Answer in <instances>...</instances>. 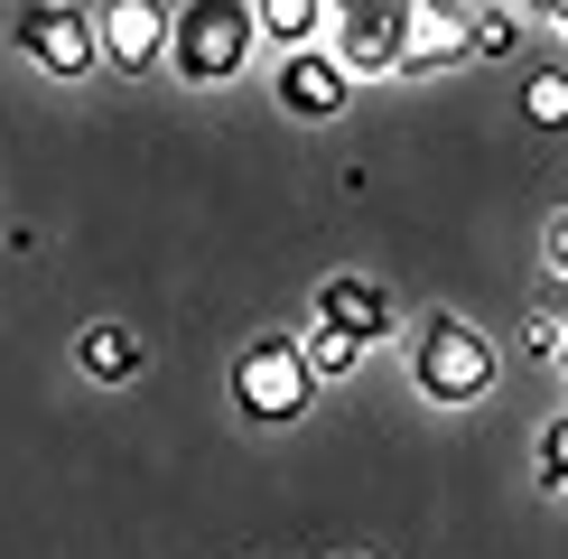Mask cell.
<instances>
[{
  "label": "cell",
  "mask_w": 568,
  "mask_h": 559,
  "mask_svg": "<svg viewBox=\"0 0 568 559\" xmlns=\"http://www.w3.org/2000/svg\"><path fill=\"white\" fill-rule=\"evenodd\" d=\"M550 29H559V38H568V0H559V10H550Z\"/></svg>",
  "instance_id": "cell-17"
},
{
  "label": "cell",
  "mask_w": 568,
  "mask_h": 559,
  "mask_svg": "<svg viewBox=\"0 0 568 559\" xmlns=\"http://www.w3.org/2000/svg\"><path fill=\"white\" fill-rule=\"evenodd\" d=\"M307 402H317V373H307V345L298 336H252L233 355V410L252 429H298Z\"/></svg>",
  "instance_id": "cell-3"
},
{
  "label": "cell",
  "mask_w": 568,
  "mask_h": 559,
  "mask_svg": "<svg viewBox=\"0 0 568 559\" xmlns=\"http://www.w3.org/2000/svg\"><path fill=\"white\" fill-rule=\"evenodd\" d=\"M271 93H280V112H290V122H336V112L354 103L345 65L326 57V47H307V57H271Z\"/></svg>",
  "instance_id": "cell-7"
},
{
  "label": "cell",
  "mask_w": 568,
  "mask_h": 559,
  "mask_svg": "<svg viewBox=\"0 0 568 559\" xmlns=\"http://www.w3.org/2000/svg\"><path fill=\"white\" fill-rule=\"evenodd\" d=\"M559 364H568V355H559Z\"/></svg>",
  "instance_id": "cell-19"
},
{
  "label": "cell",
  "mask_w": 568,
  "mask_h": 559,
  "mask_svg": "<svg viewBox=\"0 0 568 559\" xmlns=\"http://www.w3.org/2000/svg\"><path fill=\"white\" fill-rule=\"evenodd\" d=\"M550 280H559V289H568V215L550 224Z\"/></svg>",
  "instance_id": "cell-16"
},
{
  "label": "cell",
  "mask_w": 568,
  "mask_h": 559,
  "mask_svg": "<svg viewBox=\"0 0 568 559\" xmlns=\"http://www.w3.org/2000/svg\"><path fill=\"white\" fill-rule=\"evenodd\" d=\"M169 29H178L169 0H112V10H93V38H103L112 75H150V65H169Z\"/></svg>",
  "instance_id": "cell-6"
},
{
  "label": "cell",
  "mask_w": 568,
  "mask_h": 559,
  "mask_svg": "<svg viewBox=\"0 0 568 559\" xmlns=\"http://www.w3.org/2000/svg\"><path fill=\"white\" fill-rule=\"evenodd\" d=\"M466 57H476V10H466V0H419L400 75H447V65H466Z\"/></svg>",
  "instance_id": "cell-9"
},
{
  "label": "cell",
  "mask_w": 568,
  "mask_h": 559,
  "mask_svg": "<svg viewBox=\"0 0 568 559\" xmlns=\"http://www.w3.org/2000/svg\"><path fill=\"white\" fill-rule=\"evenodd\" d=\"M476 10V0H466ZM523 38V10H476V57H494V47H513Z\"/></svg>",
  "instance_id": "cell-15"
},
{
  "label": "cell",
  "mask_w": 568,
  "mask_h": 559,
  "mask_svg": "<svg viewBox=\"0 0 568 559\" xmlns=\"http://www.w3.org/2000/svg\"><path fill=\"white\" fill-rule=\"evenodd\" d=\"M494 373H504V355H494L485 326H466V317H447V308L410 326V383H419V402L466 410V402H485V392H494Z\"/></svg>",
  "instance_id": "cell-1"
},
{
  "label": "cell",
  "mask_w": 568,
  "mask_h": 559,
  "mask_svg": "<svg viewBox=\"0 0 568 559\" xmlns=\"http://www.w3.org/2000/svg\"><path fill=\"white\" fill-rule=\"evenodd\" d=\"M523 122L531 131H568V65H531L523 75Z\"/></svg>",
  "instance_id": "cell-12"
},
{
  "label": "cell",
  "mask_w": 568,
  "mask_h": 559,
  "mask_svg": "<svg viewBox=\"0 0 568 559\" xmlns=\"http://www.w3.org/2000/svg\"><path fill=\"white\" fill-rule=\"evenodd\" d=\"M298 345H307V373H317V383H345V373L364 364V345L336 336V326H317V336H298Z\"/></svg>",
  "instance_id": "cell-13"
},
{
  "label": "cell",
  "mask_w": 568,
  "mask_h": 559,
  "mask_svg": "<svg viewBox=\"0 0 568 559\" xmlns=\"http://www.w3.org/2000/svg\"><path fill=\"white\" fill-rule=\"evenodd\" d=\"M336 559H354V550H336Z\"/></svg>",
  "instance_id": "cell-18"
},
{
  "label": "cell",
  "mask_w": 568,
  "mask_h": 559,
  "mask_svg": "<svg viewBox=\"0 0 568 559\" xmlns=\"http://www.w3.org/2000/svg\"><path fill=\"white\" fill-rule=\"evenodd\" d=\"M317 326H336V336H354V345H383L400 317H392V289H383V280L326 271V280H317Z\"/></svg>",
  "instance_id": "cell-8"
},
{
  "label": "cell",
  "mask_w": 568,
  "mask_h": 559,
  "mask_svg": "<svg viewBox=\"0 0 568 559\" xmlns=\"http://www.w3.org/2000/svg\"><path fill=\"white\" fill-rule=\"evenodd\" d=\"M531 466H540V485H550V495H568V410L550 419V429H540V448H531Z\"/></svg>",
  "instance_id": "cell-14"
},
{
  "label": "cell",
  "mask_w": 568,
  "mask_h": 559,
  "mask_svg": "<svg viewBox=\"0 0 568 559\" xmlns=\"http://www.w3.org/2000/svg\"><path fill=\"white\" fill-rule=\"evenodd\" d=\"M252 19H262V38L280 47V57L326 47V0H252Z\"/></svg>",
  "instance_id": "cell-10"
},
{
  "label": "cell",
  "mask_w": 568,
  "mask_h": 559,
  "mask_svg": "<svg viewBox=\"0 0 568 559\" xmlns=\"http://www.w3.org/2000/svg\"><path fill=\"white\" fill-rule=\"evenodd\" d=\"M75 364H84V383H140V364H150V355H140L131 326H84V336H75Z\"/></svg>",
  "instance_id": "cell-11"
},
{
  "label": "cell",
  "mask_w": 568,
  "mask_h": 559,
  "mask_svg": "<svg viewBox=\"0 0 568 559\" xmlns=\"http://www.w3.org/2000/svg\"><path fill=\"white\" fill-rule=\"evenodd\" d=\"M252 57H262V19H252V0H186V10H178L169 65L186 84H233Z\"/></svg>",
  "instance_id": "cell-2"
},
{
  "label": "cell",
  "mask_w": 568,
  "mask_h": 559,
  "mask_svg": "<svg viewBox=\"0 0 568 559\" xmlns=\"http://www.w3.org/2000/svg\"><path fill=\"white\" fill-rule=\"evenodd\" d=\"M326 57L345 65V84H383L410 57V10L400 0H354V10H326Z\"/></svg>",
  "instance_id": "cell-4"
},
{
  "label": "cell",
  "mask_w": 568,
  "mask_h": 559,
  "mask_svg": "<svg viewBox=\"0 0 568 559\" xmlns=\"http://www.w3.org/2000/svg\"><path fill=\"white\" fill-rule=\"evenodd\" d=\"M19 57L38 75L75 84V75H103V38H93V10L75 0H47V10H19Z\"/></svg>",
  "instance_id": "cell-5"
}]
</instances>
